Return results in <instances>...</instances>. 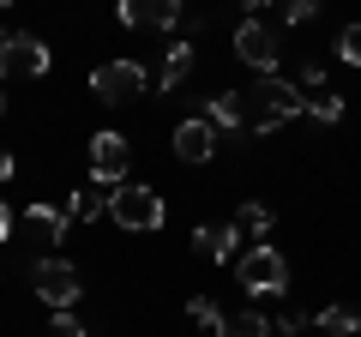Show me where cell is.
I'll use <instances>...</instances> for the list:
<instances>
[{
    "instance_id": "6da1fadb",
    "label": "cell",
    "mask_w": 361,
    "mask_h": 337,
    "mask_svg": "<svg viewBox=\"0 0 361 337\" xmlns=\"http://www.w3.org/2000/svg\"><path fill=\"white\" fill-rule=\"evenodd\" d=\"M307 109V97H301V85H289V78H259L253 91L241 97V127L247 133H277V127H289V121Z\"/></svg>"
},
{
    "instance_id": "7a4b0ae2",
    "label": "cell",
    "mask_w": 361,
    "mask_h": 337,
    "mask_svg": "<svg viewBox=\"0 0 361 337\" xmlns=\"http://www.w3.org/2000/svg\"><path fill=\"white\" fill-rule=\"evenodd\" d=\"M109 217H115V229H127V235H151V229H163L169 205H163V193H157V187L121 181V187H115V205H109Z\"/></svg>"
},
{
    "instance_id": "3957f363",
    "label": "cell",
    "mask_w": 361,
    "mask_h": 337,
    "mask_svg": "<svg viewBox=\"0 0 361 337\" xmlns=\"http://www.w3.org/2000/svg\"><path fill=\"white\" fill-rule=\"evenodd\" d=\"M235 277H241L247 295H283V289H289V259L271 241H253V253L235 259Z\"/></svg>"
},
{
    "instance_id": "277c9868",
    "label": "cell",
    "mask_w": 361,
    "mask_h": 337,
    "mask_svg": "<svg viewBox=\"0 0 361 337\" xmlns=\"http://www.w3.org/2000/svg\"><path fill=\"white\" fill-rule=\"evenodd\" d=\"M235 61L253 66L259 78H271L277 61H283V37H277L265 18H241V25H235Z\"/></svg>"
},
{
    "instance_id": "5b68a950",
    "label": "cell",
    "mask_w": 361,
    "mask_h": 337,
    "mask_svg": "<svg viewBox=\"0 0 361 337\" xmlns=\"http://www.w3.org/2000/svg\"><path fill=\"white\" fill-rule=\"evenodd\" d=\"M30 283H37V295L49 301V307H73V301L85 295V283H78V265L61 259V253H49V259L30 265Z\"/></svg>"
},
{
    "instance_id": "8992f818",
    "label": "cell",
    "mask_w": 361,
    "mask_h": 337,
    "mask_svg": "<svg viewBox=\"0 0 361 337\" xmlns=\"http://www.w3.org/2000/svg\"><path fill=\"white\" fill-rule=\"evenodd\" d=\"M49 73V49H42V37H30V30H0V78H42Z\"/></svg>"
},
{
    "instance_id": "52a82bcc",
    "label": "cell",
    "mask_w": 361,
    "mask_h": 337,
    "mask_svg": "<svg viewBox=\"0 0 361 337\" xmlns=\"http://www.w3.org/2000/svg\"><path fill=\"white\" fill-rule=\"evenodd\" d=\"M90 91L103 97V103H139L145 97V66L139 61H103L97 73H90Z\"/></svg>"
},
{
    "instance_id": "ba28073f",
    "label": "cell",
    "mask_w": 361,
    "mask_h": 337,
    "mask_svg": "<svg viewBox=\"0 0 361 337\" xmlns=\"http://www.w3.org/2000/svg\"><path fill=\"white\" fill-rule=\"evenodd\" d=\"M127 168H133V145L121 139V133H97V139H90V181L121 187Z\"/></svg>"
},
{
    "instance_id": "9c48e42d",
    "label": "cell",
    "mask_w": 361,
    "mask_h": 337,
    "mask_svg": "<svg viewBox=\"0 0 361 337\" xmlns=\"http://www.w3.org/2000/svg\"><path fill=\"white\" fill-rule=\"evenodd\" d=\"M217 145H223V133L211 127V115H193V121H180V127H175V157H180V163H211Z\"/></svg>"
},
{
    "instance_id": "30bf717a",
    "label": "cell",
    "mask_w": 361,
    "mask_h": 337,
    "mask_svg": "<svg viewBox=\"0 0 361 337\" xmlns=\"http://www.w3.org/2000/svg\"><path fill=\"white\" fill-rule=\"evenodd\" d=\"M127 30H175L180 25V0H121L115 6Z\"/></svg>"
},
{
    "instance_id": "8fae6325",
    "label": "cell",
    "mask_w": 361,
    "mask_h": 337,
    "mask_svg": "<svg viewBox=\"0 0 361 337\" xmlns=\"http://www.w3.org/2000/svg\"><path fill=\"white\" fill-rule=\"evenodd\" d=\"M235 247H241L235 223H199V229H193V253H199V259H211V265H229Z\"/></svg>"
},
{
    "instance_id": "7c38bea8",
    "label": "cell",
    "mask_w": 361,
    "mask_h": 337,
    "mask_svg": "<svg viewBox=\"0 0 361 337\" xmlns=\"http://www.w3.org/2000/svg\"><path fill=\"white\" fill-rule=\"evenodd\" d=\"M109 205H115V187L85 181L73 199H66V217H73V223H97V217H109Z\"/></svg>"
},
{
    "instance_id": "4fadbf2b",
    "label": "cell",
    "mask_w": 361,
    "mask_h": 337,
    "mask_svg": "<svg viewBox=\"0 0 361 337\" xmlns=\"http://www.w3.org/2000/svg\"><path fill=\"white\" fill-rule=\"evenodd\" d=\"M66 223H73V217L54 211V205H30V211H25V235H30V241H61Z\"/></svg>"
},
{
    "instance_id": "5bb4252c",
    "label": "cell",
    "mask_w": 361,
    "mask_h": 337,
    "mask_svg": "<svg viewBox=\"0 0 361 337\" xmlns=\"http://www.w3.org/2000/svg\"><path fill=\"white\" fill-rule=\"evenodd\" d=\"M313 325H319L325 337H361V307H343V301H331V307L313 313Z\"/></svg>"
},
{
    "instance_id": "9a60e30c",
    "label": "cell",
    "mask_w": 361,
    "mask_h": 337,
    "mask_svg": "<svg viewBox=\"0 0 361 337\" xmlns=\"http://www.w3.org/2000/svg\"><path fill=\"white\" fill-rule=\"evenodd\" d=\"M187 78H193V42H175V49H169V61H163V78H157V91H180V85H187Z\"/></svg>"
},
{
    "instance_id": "2e32d148",
    "label": "cell",
    "mask_w": 361,
    "mask_h": 337,
    "mask_svg": "<svg viewBox=\"0 0 361 337\" xmlns=\"http://www.w3.org/2000/svg\"><path fill=\"white\" fill-rule=\"evenodd\" d=\"M187 313H193V325H199L205 337H223V331H229V313H223L211 295H193V301H187Z\"/></svg>"
},
{
    "instance_id": "e0dca14e",
    "label": "cell",
    "mask_w": 361,
    "mask_h": 337,
    "mask_svg": "<svg viewBox=\"0 0 361 337\" xmlns=\"http://www.w3.org/2000/svg\"><path fill=\"white\" fill-rule=\"evenodd\" d=\"M211 127L217 133H241V91H217L211 97Z\"/></svg>"
},
{
    "instance_id": "ac0fdd59",
    "label": "cell",
    "mask_w": 361,
    "mask_h": 337,
    "mask_svg": "<svg viewBox=\"0 0 361 337\" xmlns=\"http://www.w3.org/2000/svg\"><path fill=\"white\" fill-rule=\"evenodd\" d=\"M265 229H271V205H253V199H247V205L235 211V235H241V241H259Z\"/></svg>"
},
{
    "instance_id": "d6986e66",
    "label": "cell",
    "mask_w": 361,
    "mask_h": 337,
    "mask_svg": "<svg viewBox=\"0 0 361 337\" xmlns=\"http://www.w3.org/2000/svg\"><path fill=\"white\" fill-rule=\"evenodd\" d=\"M301 115H313L319 127H337V121H343V97L319 91V97H307V109H301Z\"/></svg>"
},
{
    "instance_id": "ffe728a7",
    "label": "cell",
    "mask_w": 361,
    "mask_h": 337,
    "mask_svg": "<svg viewBox=\"0 0 361 337\" xmlns=\"http://www.w3.org/2000/svg\"><path fill=\"white\" fill-rule=\"evenodd\" d=\"M223 337H271V319L247 307V313H235V319H229V331H223Z\"/></svg>"
},
{
    "instance_id": "44dd1931",
    "label": "cell",
    "mask_w": 361,
    "mask_h": 337,
    "mask_svg": "<svg viewBox=\"0 0 361 337\" xmlns=\"http://www.w3.org/2000/svg\"><path fill=\"white\" fill-rule=\"evenodd\" d=\"M49 337H90V331H85V319H78L73 307H54V319H49Z\"/></svg>"
},
{
    "instance_id": "7402d4cb",
    "label": "cell",
    "mask_w": 361,
    "mask_h": 337,
    "mask_svg": "<svg viewBox=\"0 0 361 337\" xmlns=\"http://www.w3.org/2000/svg\"><path fill=\"white\" fill-rule=\"evenodd\" d=\"M337 61L361 66V25H343V30H337Z\"/></svg>"
},
{
    "instance_id": "603a6c76",
    "label": "cell",
    "mask_w": 361,
    "mask_h": 337,
    "mask_svg": "<svg viewBox=\"0 0 361 337\" xmlns=\"http://www.w3.org/2000/svg\"><path fill=\"white\" fill-rule=\"evenodd\" d=\"M313 13H319V0H283V18H289V25H307Z\"/></svg>"
},
{
    "instance_id": "cb8c5ba5",
    "label": "cell",
    "mask_w": 361,
    "mask_h": 337,
    "mask_svg": "<svg viewBox=\"0 0 361 337\" xmlns=\"http://www.w3.org/2000/svg\"><path fill=\"white\" fill-rule=\"evenodd\" d=\"M301 85H313V91H319V85H325V66L307 61V66H301Z\"/></svg>"
},
{
    "instance_id": "d4e9b609",
    "label": "cell",
    "mask_w": 361,
    "mask_h": 337,
    "mask_svg": "<svg viewBox=\"0 0 361 337\" xmlns=\"http://www.w3.org/2000/svg\"><path fill=\"white\" fill-rule=\"evenodd\" d=\"M277 331H283V337H301V313H283V319H277Z\"/></svg>"
},
{
    "instance_id": "484cf974",
    "label": "cell",
    "mask_w": 361,
    "mask_h": 337,
    "mask_svg": "<svg viewBox=\"0 0 361 337\" xmlns=\"http://www.w3.org/2000/svg\"><path fill=\"white\" fill-rule=\"evenodd\" d=\"M0 181H13V151L0 145Z\"/></svg>"
},
{
    "instance_id": "4316f807",
    "label": "cell",
    "mask_w": 361,
    "mask_h": 337,
    "mask_svg": "<svg viewBox=\"0 0 361 337\" xmlns=\"http://www.w3.org/2000/svg\"><path fill=\"white\" fill-rule=\"evenodd\" d=\"M0 241H13V217H6V205H0Z\"/></svg>"
},
{
    "instance_id": "83f0119b",
    "label": "cell",
    "mask_w": 361,
    "mask_h": 337,
    "mask_svg": "<svg viewBox=\"0 0 361 337\" xmlns=\"http://www.w3.org/2000/svg\"><path fill=\"white\" fill-rule=\"evenodd\" d=\"M241 6H247V18H259V6H271V0H241Z\"/></svg>"
},
{
    "instance_id": "f1b7e54d",
    "label": "cell",
    "mask_w": 361,
    "mask_h": 337,
    "mask_svg": "<svg viewBox=\"0 0 361 337\" xmlns=\"http://www.w3.org/2000/svg\"><path fill=\"white\" fill-rule=\"evenodd\" d=\"M0 6H13V0H0Z\"/></svg>"
},
{
    "instance_id": "f546056e",
    "label": "cell",
    "mask_w": 361,
    "mask_h": 337,
    "mask_svg": "<svg viewBox=\"0 0 361 337\" xmlns=\"http://www.w3.org/2000/svg\"><path fill=\"white\" fill-rule=\"evenodd\" d=\"M0 109H6V103H0Z\"/></svg>"
}]
</instances>
